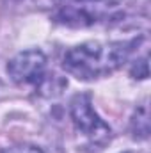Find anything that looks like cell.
<instances>
[{
	"mask_svg": "<svg viewBox=\"0 0 151 153\" xmlns=\"http://www.w3.org/2000/svg\"><path fill=\"white\" fill-rule=\"evenodd\" d=\"M130 0H41V5L55 9V20L71 25L85 27L105 20L117 13Z\"/></svg>",
	"mask_w": 151,
	"mask_h": 153,
	"instance_id": "7a4b0ae2",
	"label": "cell"
},
{
	"mask_svg": "<svg viewBox=\"0 0 151 153\" xmlns=\"http://www.w3.org/2000/svg\"><path fill=\"white\" fill-rule=\"evenodd\" d=\"M148 105L142 103L135 114L132 117V132H133V137H139V139H146L148 134H150V119H148Z\"/></svg>",
	"mask_w": 151,
	"mask_h": 153,
	"instance_id": "5b68a950",
	"label": "cell"
},
{
	"mask_svg": "<svg viewBox=\"0 0 151 153\" xmlns=\"http://www.w3.org/2000/svg\"><path fill=\"white\" fill-rule=\"evenodd\" d=\"M70 114H71V121H73L75 128L84 137H87L93 144L103 146L105 143L110 141L112 130L96 114L89 94L82 93V94L73 96V100L70 103Z\"/></svg>",
	"mask_w": 151,
	"mask_h": 153,
	"instance_id": "3957f363",
	"label": "cell"
},
{
	"mask_svg": "<svg viewBox=\"0 0 151 153\" xmlns=\"http://www.w3.org/2000/svg\"><path fill=\"white\" fill-rule=\"evenodd\" d=\"M139 39L132 41H89L70 48L62 57V68L78 80H94L119 70L132 55Z\"/></svg>",
	"mask_w": 151,
	"mask_h": 153,
	"instance_id": "6da1fadb",
	"label": "cell"
},
{
	"mask_svg": "<svg viewBox=\"0 0 151 153\" xmlns=\"http://www.w3.org/2000/svg\"><path fill=\"white\" fill-rule=\"evenodd\" d=\"M46 55L41 50H25L14 55L7 64L9 76L21 85H39L46 75Z\"/></svg>",
	"mask_w": 151,
	"mask_h": 153,
	"instance_id": "277c9868",
	"label": "cell"
},
{
	"mask_svg": "<svg viewBox=\"0 0 151 153\" xmlns=\"http://www.w3.org/2000/svg\"><path fill=\"white\" fill-rule=\"evenodd\" d=\"M7 4L13 5H25V4H41V0H5Z\"/></svg>",
	"mask_w": 151,
	"mask_h": 153,
	"instance_id": "52a82bcc",
	"label": "cell"
},
{
	"mask_svg": "<svg viewBox=\"0 0 151 153\" xmlns=\"http://www.w3.org/2000/svg\"><path fill=\"white\" fill-rule=\"evenodd\" d=\"M2 153H43V150H39L38 146H32V144H16V146L5 148Z\"/></svg>",
	"mask_w": 151,
	"mask_h": 153,
	"instance_id": "8992f818",
	"label": "cell"
}]
</instances>
